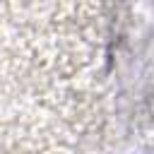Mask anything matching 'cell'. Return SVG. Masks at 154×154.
Returning a JSON list of instances; mask_svg holds the SVG:
<instances>
[{
    "mask_svg": "<svg viewBox=\"0 0 154 154\" xmlns=\"http://www.w3.org/2000/svg\"><path fill=\"white\" fill-rule=\"evenodd\" d=\"M116 77L120 87H154V24L147 14L140 26L128 19L116 41Z\"/></svg>",
    "mask_w": 154,
    "mask_h": 154,
    "instance_id": "6da1fadb",
    "label": "cell"
}]
</instances>
